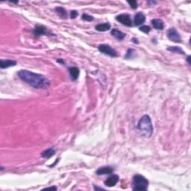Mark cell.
<instances>
[{"label":"cell","mask_w":191,"mask_h":191,"mask_svg":"<svg viewBox=\"0 0 191 191\" xmlns=\"http://www.w3.org/2000/svg\"><path fill=\"white\" fill-rule=\"evenodd\" d=\"M17 76L20 80L36 89H43L50 85L49 80L45 76L33 73L29 70H19L17 72Z\"/></svg>","instance_id":"1"},{"label":"cell","mask_w":191,"mask_h":191,"mask_svg":"<svg viewBox=\"0 0 191 191\" xmlns=\"http://www.w3.org/2000/svg\"><path fill=\"white\" fill-rule=\"evenodd\" d=\"M137 128L143 137L149 138L152 135L153 126H152L151 118L148 115H144L140 118Z\"/></svg>","instance_id":"2"},{"label":"cell","mask_w":191,"mask_h":191,"mask_svg":"<svg viewBox=\"0 0 191 191\" xmlns=\"http://www.w3.org/2000/svg\"><path fill=\"white\" fill-rule=\"evenodd\" d=\"M148 186H149V181L144 176L140 175H135L133 177V190H147Z\"/></svg>","instance_id":"3"},{"label":"cell","mask_w":191,"mask_h":191,"mask_svg":"<svg viewBox=\"0 0 191 191\" xmlns=\"http://www.w3.org/2000/svg\"><path fill=\"white\" fill-rule=\"evenodd\" d=\"M98 49H99V51L100 52L111 56V57H117L118 55L117 52L114 48H112L111 46L108 45V44H101V45L99 46Z\"/></svg>","instance_id":"4"},{"label":"cell","mask_w":191,"mask_h":191,"mask_svg":"<svg viewBox=\"0 0 191 191\" xmlns=\"http://www.w3.org/2000/svg\"><path fill=\"white\" fill-rule=\"evenodd\" d=\"M116 19H117L118 22H120V23L123 24V25H126V26H132V20H131V16H130V15L127 14V13H123V14L118 15V16H116Z\"/></svg>","instance_id":"5"},{"label":"cell","mask_w":191,"mask_h":191,"mask_svg":"<svg viewBox=\"0 0 191 191\" xmlns=\"http://www.w3.org/2000/svg\"><path fill=\"white\" fill-rule=\"evenodd\" d=\"M166 35H167L168 38L171 41H173L175 43H181V37L180 36L179 34L176 31V29L174 28H171L168 30L166 32Z\"/></svg>","instance_id":"6"},{"label":"cell","mask_w":191,"mask_h":191,"mask_svg":"<svg viewBox=\"0 0 191 191\" xmlns=\"http://www.w3.org/2000/svg\"><path fill=\"white\" fill-rule=\"evenodd\" d=\"M114 171V169L112 167V166H102V167L99 168V169L96 170V175H111V173H113Z\"/></svg>","instance_id":"7"},{"label":"cell","mask_w":191,"mask_h":191,"mask_svg":"<svg viewBox=\"0 0 191 191\" xmlns=\"http://www.w3.org/2000/svg\"><path fill=\"white\" fill-rule=\"evenodd\" d=\"M119 176L117 175H112L105 181V185L108 187H112L115 186L119 181Z\"/></svg>","instance_id":"8"},{"label":"cell","mask_w":191,"mask_h":191,"mask_svg":"<svg viewBox=\"0 0 191 191\" xmlns=\"http://www.w3.org/2000/svg\"><path fill=\"white\" fill-rule=\"evenodd\" d=\"M33 33L37 37L41 36V35L48 34L46 28L45 26H43V25H37L34 28V29L33 30Z\"/></svg>","instance_id":"9"},{"label":"cell","mask_w":191,"mask_h":191,"mask_svg":"<svg viewBox=\"0 0 191 191\" xmlns=\"http://www.w3.org/2000/svg\"><path fill=\"white\" fill-rule=\"evenodd\" d=\"M146 21V16L142 12H138L134 16V22L136 25H140L143 24Z\"/></svg>","instance_id":"10"},{"label":"cell","mask_w":191,"mask_h":191,"mask_svg":"<svg viewBox=\"0 0 191 191\" xmlns=\"http://www.w3.org/2000/svg\"><path fill=\"white\" fill-rule=\"evenodd\" d=\"M111 34L114 37H115L118 40H123L126 36V34L123 33V31H120V30L117 29V28H114V29L111 30Z\"/></svg>","instance_id":"11"},{"label":"cell","mask_w":191,"mask_h":191,"mask_svg":"<svg viewBox=\"0 0 191 191\" xmlns=\"http://www.w3.org/2000/svg\"><path fill=\"white\" fill-rule=\"evenodd\" d=\"M1 64V69H5L8 68V67H13L16 64V61L14 60H10V59H7V60H1L0 61Z\"/></svg>","instance_id":"12"},{"label":"cell","mask_w":191,"mask_h":191,"mask_svg":"<svg viewBox=\"0 0 191 191\" xmlns=\"http://www.w3.org/2000/svg\"><path fill=\"white\" fill-rule=\"evenodd\" d=\"M69 70V73H70V76H71V79H73V81H76L77 80L79 76V70L76 67H70L68 69Z\"/></svg>","instance_id":"13"},{"label":"cell","mask_w":191,"mask_h":191,"mask_svg":"<svg viewBox=\"0 0 191 191\" xmlns=\"http://www.w3.org/2000/svg\"><path fill=\"white\" fill-rule=\"evenodd\" d=\"M152 24L155 29L162 30L164 28V22L162 19H154L152 20Z\"/></svg>","instance_id":"14"},{"label":"cell","mask_w":191,"mask_h":191,"mask_svg":"<svg viewBox=\"0 0 191 191\" xmlns=\"http://www.w3.org/2000/svg\"><path fill=\"white\" fill-rule=\"evenodd\" d=\"M55 154V149H53V148H49L41 153V156L43 158L49 159V158H52Z\"/></svg>","instance_id":"15"},{"label":"cell","mask_w":191,"mask_h":191,"mask_svg":"<svg viewBox=\"0 0 191 191\" xmlns=\"http://www.w3.org/2000/svg\"><path fill=\"white\" fill-rule=\"evenodd\" d=\"M95 28L98 31H107L111 28V24L108 23V22L98 24Z\"/></svg>","instance_id":"16"},{"label":"cell","mask_w":191,"mask_h":191,"mask_svg":"<svg viewBox=\"0 0 191 191\" xmlns=\"http://www.w3.org/2000/svg\"><path fill=\"white\" fill-rule=\"evenodd\" d=\"M55 12L61 18H62V19H67V16H68L67 10L62 7H55Z\"/></svg>","instance_id":"17"},{"label":"cell","mask_w":191,"mask_h":191,"mask_svg":"<svg viewBox=\"0 0 191 191\" xmlns=\"http://www.w3.org/2000/svg\"><path fill=\"white\" fill-rule=\"evenodd\" d=\"M167 50L168 51L172 52H177V53H178V54L184 55V52L183 51V49L181 48V47L169 46V47H167Z\"/></svg>","instance_id":"18"},{"label":"cell","mask_w":191,"mask_h":191,"mask_svg":"<svg viewBox=\"0 0 191 191\" xmlns=\"http://www.w3.org/2000/svg\"><path fill=\"white\" fill-rule=\"evenodd\" d=\"M136 57V53L134 49H128L127 52H126V55H125V58L126 59H133Z\"/></svg>","instance_id":"19"},{"label":"cell","mask_w":191,"mask_h":191,"mask_svg":"<svg viewBox=\"0 0 191 191\" xmlns=\"http://www.w3.org/2000/svg\"><path fill=\"white\" fill-rule=\"evenodd\" d=\"M82 19L85 21H88V22H91V21H94V17L93 16H91V15H88L87 13H84L82 14Z\"/></svg>","instance_id":"20"},{"label":"cell","mask_w":191,"mask_h":191,"mask_svg":"<svg viewBox=\"0 0 191 191\" xmlns=\"http://www.w3.org/2000/svg\"><path fill=\"white\" fill-rule=\"evenodd\" d=\"M139 29L140 30V31L143 32V33L148 34L149 31H151V28L149 26V25H143V26L140 27Z\"/></svg>","instance_id":"21"},{"label":"cell","mask_w":191,"mask_h":191,"mask_svg":"<svg viewBox=\"0 0 191 191\" xmlns=\"http://www.w3.org/2000/svg\"><path fill=\"white\" fill-rule=\"evenodd\" d=\"M128 3L130 4L131 8L133 9H136L137 7V6H138V4H137V1H135V0H134V1H128Z\"/></svg>","instance_id":"22"},{"label":"cell","mask_w":191,"mask_h":191,"mask_svg":"<svg viewBox=\"0 0 191 191\" xmlns=\"http://www.w3.org/2000/svg\"><path fill=\"white\" fill-rule=\"evenodd\" d=\"M78 16V12L76 11V10H72L71 13H70V17L72 18V19H75V18H76V16Z\"/></svg>","instance_id":"23"},{"label":"cell","mask_w":191,"mask_h":191,"mask_svg":"<svg viewBox=\"0 0 191 191\" xmlns=\"http://www.w3.org/2000/svg\"><path fill=\"white\" fill-rule=\"evenodd\" d=\"M94 190H104V189L102 188V187H96V186H95V185H94Z\"/></svg>","instance_id":"24"},{"label":"cell","mask_w":191,"mask_h":191,"mask_svg":"<svg viewBox=\"0 0 191 191\" xmlns=\"http://www.w3.org/2000/svg\"><path fill=\"white\" fill-rule=\"evenodd\" d=\"M45 190H57V187H47V188H46Z\"/></svg>","instance_id":"25"},{"label":"cell","mask_w":191,"mask_h":191,"mask_svg":"<svg viewBox=\"0 0 191 191\" xmlns=\"http://www.w3.org/2000/svg\"><path fill=\"white\" fill-rule=\"evenodd\" d=\"M131 41H132V42H134V43H138V40H137L136 39V38H132V39H131Z\"/></svg>","instance_id":"26"},{"label":"cell","mask_w":191,"mask_h":191,"mask_svg":"<svg viewBox=\"0 0 191 191\" xmlns=\"http://www.w3.org/2000/svg\"><path fill=\"white\" fill-rule=\"evenodd\" d=\"M57 61L58 62V63H61V64H64V62L63 59H58Z\"/></svg>","instance_id":"27"},{"label":"cell","mask_w":191,"mask_h":191,"mask_svg":"<svg viewBox=\"0 0 191 191\" xmlns=\"http://www.w3.org/2000/svg\"><path fill=\"white\" fill-rule=\"evenodd\" d=\"M187 61L188 62L189 64H190V56H188L187 58Z\"/></svg>","instance_id":"28"}]
</instances>
